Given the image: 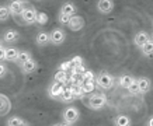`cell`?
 <instances>
[{
    "label": "cell",
    "mask_w": 153,
    "mask_h": 126,
    "mask_svg": "<svg viewBox=\"0 0 153 126\" xmlns=\"http://www.w3.org/2000/svg\"><path fill=\"white\" fill-rule=\"evenodd\" d=\"M112 122H114L115 126H129L131 125V119L126 115H117Z\"/></svg>",
    "instance_id": "ac0fdd59"
},
{
    "label": "cell",
    "mask_w": 153,
    "mask_h": 126,
    "mask_svg": "<svg viewBox=\"0 0 153 126\" xmlns=\"http://www.w3.org/2000/svg\"><path fill=\"white\" fill-rule=\"evenodd\" d=\"M96 84H97L98 88L110 90L112 87V77L108 74V73L102 71V73L97 74V77H96Z\"/></svg>",
    "instance_id": "3957f363"
},
{
    "label": "cell",
    "mask_w": 153,
    "mask_h": 126,
    "mask_svg": "<svg viewBox=\"0 0 153 126\" xmlns=\"http://www.w3.org/2000/svg\"><path fill=\"white\" fill-rule=\"evenodd\" d=\"M80 112L76 107H68L62 111V119L65 125H74L76 122L79 121Z\"/></svg>",
    "instance_id": "6da1fadb"
},
{
    "label": "cell",
    "mask_w": 153,
    "mask_h": 126,
    "mask_svg": "<svg viewBox=\"0 0 153 126\" xmlns=\"http://www.w3.org/2000/svg\"><path fill=\"white\" fill-rule=\"evenodd\" d=\"M51 43L52 45H62L66 39V34L62 28H55L51 32Z\"/></svg>",
    "instance_id": "8992f818"
},
{
    "label": "cell",
    "mask_w": 153,
    "mask_h": 126,
    "mask_svg": "<svg viewBox=\"0 0 153 126\" xmlns=\"http://www.w3.org/2000/svg\"><path fill=\"white\" fill-rule=\"evenodd\" d=\"M128 91H129L131 94H140V90H139V85H138V81L135 80L134 83L131 84V87L128 88Z\"/></svg>",
    "instance_id": "83f0119b"
},
{
    "label": "cell",
    "mask_w": 153,
    "mask_h": 126,
    "mask_svg": "<svg viewBox=\"0 0 153 126\" xmlns=\"http://www.w3.org/2000/svg\"><path fill=\"white\" fill-rule=\"evenodd\" d=\"M6 125H7V126H23V125H28V123L24 121L23 118L11 116L10 119H7V121H6Z\"/></svg>",
    "instance_id": "44dd1931"
},
{
    "label": "cell",
    "mask_w": 153,
    "mask_h": 126,
    "mask_svg": "<svg viewBox=\"0 0 153 126\" xmlns=\"http://www.w3.org/2000/svg\"><path fill=\"white\" fill-rule=\"evenodd\" d=\"M76 10H77V7H76V4L74 3H72V1H66V3H63L62 4V7H60L59 13L62 14H66V15H74L76 14Z\"/></svg>",
    "instance_id": "9a60e30c"
},
{
    "label": "cell",
    "mask_w": 153,
    "mask_h": 126,
    "mask_svg": "<svg viewBox=\"0 0 153 126\" xmlns=\"http://www.w3.org/2000/svg\"><path fill=\"white\" fill-rule=\"evenodd\" d=\"M10 14H11V11H10L9 6H3V7L0 9V20H1V21H6V20L9 18Z\"/></svg>",
    "instance_id": "d4e9b609"
},
{
    "label": "cell",
    "mask_w": 153,
    "mask_h": 126,
    "mask_svg": "<svg viewBox=\"0 0 153 126\" xmlns=\"http://www.w3.org/2000/svg\"><path fill=\"white\" fill-rule=\"evenodd\" d=\"M24 1H21V0H13L11 3L9 4L10 7V11H11V14H14V15H21V13L24 11Z\"/></svg>",
    "instance_id": "4fadbf2b"
},
{
    "label": "cell",
    "mask_w": 153,
    "mask_h": 126,
    "mask_svg": "<svg viewBox=\"0 0 153 126\" xmlns=\"http://www.w3.org/2000/svg\"><path fill=\"white\" fill-rule=\"evenodd\" d=\"M74 98H76V97H74L73 90H72V88H65L59 99L62 101V102H70V101H73Z\"/></svg>",
    "instance_id": "d6986e66"
},
{
    "label": "cell",
    "mask_w": 153,
    "mask_h": 126,
    "mask_svg": "<svg viewBox=\"0 0 153 126\" xmlns=\"http://www.w3.org/2000/svg\"><path fill=\"white\" fill-rule=\"evenodd\" d=\"M136 81H138V85H139L140 94H148L152 90V81L148 77H139V79H136Z\"/></svg>",
    "instance_id": "8fae6325"
},
{
    "label": "cell",
    "mask_w": 153,
    "mask_h": 126,
    "mask_svg": "<svg viewBox=\"0 0 153 126\" xmlns=\"http://www.w3.org/2000/svg\"><path fill=\"white\" fill-rule=\"evenodd\" d=\"M38 67V63L37 60H34L33 57L30 59V60L24 62L23 65H21V71H23L24 74H30V73H33V71H35Z\"/></svg>",
    "instance_id": "5bb4252c"
},
{
    "label": "cell",
    "mask_w": 153,
    "mask_h": 126,
    "mask_svg": "<svg viewBox=\"0 0 153 126\" xmlns=\"http://www.w3.org/2000/svg\"><path fill=\"white\" fill-rule=\"evenodd\" d=\"M1 97V111H0V115L1 116H6L7 115V112H9V109H10V102H9V99H7V97L6 95H0Z\"/></svg>",
    "instance_id": "7402d4cb"
},
{
    "label": "cell",
    "mask_w": 153,
    "mask_h": 126,
    "mask_svg": "<svg viewBox=\"0 0 153 126\" xmlns=\"http://www.w3.org/2000/svg\"><path fill=\"white\" fill-rule=\"evenodd\" d=\"M114 9V1L112 0H98L97 10L101 14H110Z\"/></svg>",
    "instance_id": "52a82bcc"
},
{
    "label": "cell",
    "mask_w": 153,
    "mask_h": 126,
    "mask_svg": "<svg viewBox=\"0 0 153 126\" xmlns=\"http://www.w3.org/2000/svg\"><path fill=\"white\" fill-rule=\"evenodd\" d=\"M84 79H86V80H91V79H93V73H91V71H86V73H84Z\"/></svg>",
    "instance_id": "1f68e13d"
},
{
    "label": "cell",
    "mask_w": 153,
    "mask_h": 126,
    "mask_svg": "<svg viewBox=\"0 0 153 126\" xmlns=\"http://www.w3.org/2000/svg\"><path fill=\"white\" fill-rule=\"evenodd\" d=\"M20 39V34L14 29H7L3 32V37H1V41L3 43H14Z\"/></svg>",
    "instance_id": "ba28073f"
},
{
    "label": "cell",
    "mask_w": 153,
    "mask_h": 126,
    "mask_svg": "<svg viewBox=\"0 0 153 126\" xmlns=\"http://www.w3.org/2000/svg\"><path fill=\"white\" fill-rule=\"evenodd\" d=\"M149 125H153V118H152V121L149 122Z\"/></svg>",
    "instance_id": "d6a6232c"
},
{
    "label": "cell",
    "mask_w": 153,
    "mask_h": 126,
    "mask_svg": "<svg viewBox=\"0 0 153 126\" xmlns=\"http://www.w3.org/2000/svg\"><path fill=\"white\" fill-rule=\"evenodd\" d=\"M55 80L56 81H59V83H65L66 80H68V71H66V70L59 69L58 71H56V74H55Z\"/></svg>",
    "instance_id": "cb8c5ba5"
},
{
    "label": "cell",
    "mask_w": 153,
    "mask_h": 126,
    "mask_svg": "<svg viewBox=\"0 0 153 126\" xmlns=\"http://www.w3.org/2000/svg\"><path fill=\"white\" fill-rule=\"evenodd\" d=\"M6 49H7V48L1 43V45H0V60L1 62L6 60Z\"/></svg>",
    "instance_id": "f1b7e54d"
},
{
    "label": "cell",
    "mask_w": 153,
    "mask_h": 126,
    "mask_svg": "<svg viewBox=\"0 0 153 126\" xmlns=\"http://www.w3.org/2000/svg\"><path fill=\"white\" fill-rule=\"evenodd\" d=\"M87 104H88V107L91 108V109L98 111V109H101V108L105 107L107 97L104 95V94H101V93H96V94H93V95L90 97V99H88Z\"/></svg>",
    "instance_id": "7a4b0ae2"
},
{
    "label": "cell",
    "mask_w": 153,
    "mask_h": 126,
    "mask_svg": "<svg viewBox=\"0 0 153 126\" xmlns=\"http://www.w3.org/2000/svg\"><path fill=\"white\" fill-rule=\"evenodd\" d=\"M70 66H72V62H63V65H60L59 66V69H62V70H68L70 69Z\"/></svg>",
    "instance_id": "4dcf8cb0"
},
{
    "label": "cell",
    "mask_w": 153,
    "mask_h": 126,
    "mask_svg": "<svg viewBox=\"0 0 153 126\" xmlns=\"http://www.w3.org/2000/svg\"><path fill=\"white\" fill-rule=\"evenodd\" d=\"M19 49L17 48H7L6 49V60L9 62H17V57H19Z\"/></svg>",
    "instance_id": "2e32d148"
},
{
    "label": "cell",
    "mask_w": 153,
    "mask_h": 126,
    "mask_svg": "<svg viewBox=\"0 0 153 126\" xmlns=\"http://www.w3.org/2000/svg\"><path fill=\"white\" fill-rule=\"evenodd\" d=\"M6 73H7V67H6L4 63H1V65H0V77L3 79L6 76Z\"/></svg>",
    "instance_id": "f546056e"
},
{
    "label": "cell",
    "mask_w": 153,
    "mask_h": 126,
    "mask_svg": "<svg viewBox=\"0 0 153 126\" xmlns=\"http://www.w3.org/2000/svg\"><path fill=\"white\" fill-rule=\"evenodd\" d=\"M58 21H59L62 25H68L70 21V15H66V14L59 13V17H58Z\"/></svg>",
    "instance_id": "4316f807"
},
{
    "label": "cell",
    "mask_w": 153,
    "mask_h": 126,
    "mask_svg": "<svg viewBox=\"0 0 153 126\" xmlns=\"http://www.w3.org/2000/svg\"><path fill=\"white\" fill-rule=\"evenodd\" d=\"M62 84L63 83H59V81L55 80V81L48 87V95L51 98H53V99H59L62 93H63V90H65V87H63Z\"/></svg>",
    "instance_id": "5b68a950"
},
{
    "label": "cell",
    "mask_w": 153,
    "mask_h": 126,
    "mask_svg": "<svg viewBox=\"0 0 153 126\" xmlns=\"http://www.w3.org/2000/svg\"><path fill=\"white\" fill-rule=\"evenodd\" d=\"M48 23V15L47 13H38V18H37V24L38 25H45Z\"/></svg>",
    "instance_id": "484cf974"
},
{
    "label": "cell",
    "mask_w": 153,
    "mask_h": 126,
    "mask_svg": "<svg viewBox=\"0 0 153 126\" xmlns=\"http://www.w3.org/2000/svg\"><path fill=\"white\" fill-rule=\"evenodd\" d=\"M68 27L72 29V31H79V29H82V28L84 27V20L80 17V15H72L70 17V21L69 24H68Z\"/></svg>",
    "instance_id": "30bf717a"
},
{
    "label": "cell",
    "mask_w": 153,
    "mask_h": 126,
    "mask_svg": "<svg viewBox=\"0 0 153 126\" xmlns=\"http://www.w3.org/2000/svg\"><path fill=\"white\" fill-rule=\"evenodd\" d=\"M140 52H142V55L146 56V57H150V56H153V39H149V41L145 43L143 46H142Z\"/></svg>",
    "instance_id": "ffe728a7"
},
{
    "label": "cell",
    "mask_w": 153,
    "mask_h": 126,
    "mask_svg": "<svg viewBox=\"0 0 153 126\" xmlns=\"http://www.w3.org/2000/svg\"><path fill=\"white\" fill-rule=\"evenodd\" d=\"M35 42L38 46H47L48 43H51V34L45 32V31H39L35 37Z\"/></svg>",
    "instance_id": "7c38bea8"
},
{
    "label": "cell",
    "mask_w": 153,
    "mask_h": 126,
    "mask_svg": "<svg viewBox=\"0 0 153 126\" xmlns=\"http://www.w3.org/2000/svg\"><path fill=\"white\" fill-rule=\"evenodd\" d=\"M135 81V79L132 77V76H129V74H122L120 77V85L122 87V88H129L131 87V84Z\"/></svg>",
    "instance_id": "e0dca14e"
},
{
    "label": "cell",
    "mask_w": 153,
    "mask_h": 126,
    "mask_svg": "<svg viewBox=\"0 0 153 126\" xmlns=\"http://www.w3.org/2000/svg\"><path fill=\"white\" fill-rule=\"evenodd\" d=\"M37 18H38V11L35 9H33V7H25L24 11L21 13V20L27 25H31V24L37 23Z\"/></svg>",
    "instance_id": "277c9868"
},
{
    "label": "cell",
    "mask_w": 153,
    "mask_h": 126,
    "mask_svg": "<svg viewBox=\"0 0 153 126\" xmlns=\"http://www.w3.org/2000/svg\"><path fill=\"white\" fill-rule=\"evenodd\" d=\"M31 59V53L27 51H20L19 52V57H17V63H20V65H23L24 62H27Z\"/></svg>",
    "instance_id": "603a6c76"
},
{
    "label": "cell",
    "mask_w": 153,
    "mask_h": 126,
    "mask_svg": "<svg viewBox=\"0 0 153 126\" xmlns=\"http://www.w3.org/2000/svg\"><path fill=\"white\" fill-rule=\"evenodd\" d=\"M152 39H153V37H152Z\"/></svg>",
    "instance_id": "836d02e7"
},
{
    "label": "cell",
    "mask_w": 153,
    "mask_h": 126,
    "mask_svg": "<svg viewBox=\"0 0 153 126\" xmlns=\"http://www.w3.org/2000/svg\"><path fill=\"white\" fill-rule=\"evenodd\" d=\"M149 39H150V35H149L148 32H145V31H139V32H136L135 34V37H134L135 45H136V48H139V49H142V46H143Z\"/></svg>",
    "instance_id": "9c48e42d"
}]
</instances>
